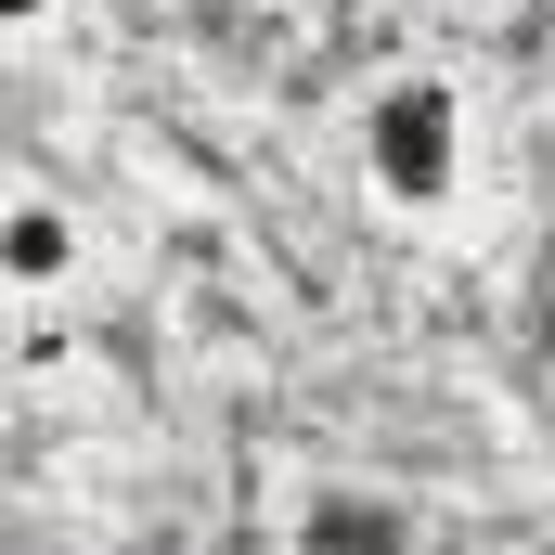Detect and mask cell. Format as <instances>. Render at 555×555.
Wrapping results in <instances>:
<instances>
[{
	"label": "cell",
	"instance_id": "obj_2",
	"mask_svg": "<svg viewBox=\"0 0 555 555\" xmlns=\"http://www.w3.org/2000/svg\"><path fill=\"white\" fill-rule=\"evenodd\" d=\"M0 272H13V310H52L65 284L91 272V220H78L65 181H13V207H0Z\"/></svg>",
	"mask_w": 555,
	"mask_h": 555
},
{
	"label": "cell",
	"instance_id": "obj_1",
	"mask_svg": "<svg viewBox=\"0 0 555 555\" xmlns=\"http://www.w3.org/2000/svg\"><path fill=\"white\" fill-rule=\"evenodd\" d=\"M349 168L388 220H452L465 207V168H478V104L452 65H388L362 104H349Z\"/></svg>",
	"mask_w": 555,
	"mask_h": 555
}]
</instances>
